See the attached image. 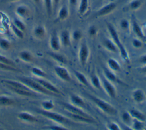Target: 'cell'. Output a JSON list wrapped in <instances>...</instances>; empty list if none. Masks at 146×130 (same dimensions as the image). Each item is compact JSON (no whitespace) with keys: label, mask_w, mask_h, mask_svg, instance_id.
Wrapping results in <instances>:
<instances>
[{"label":"cell","mask_w":146,"mask_h":130,"mask_svg":"<svg viewBox=\"0 0 146 130\" xmlns=\"http://www.w3.org/2000/svg\"><path fill=\"white\" fill-rule=\"evenodd\" d=\"M107 27L112 40L114 42L119 49V52H120L121 58L126 62L129 61V59L128 53L126 50V48L122 44L116 28L112 24L110 23H107Z\"/></svg>","instance_id":"1"},{"label":"cell","mask_w":146,"mask_h":130,"mask_svg":"<svg viewBox=\"0 0 146 130\" xmlns=\"http://www.w3.org/2000/svg\"><path fill=\"white\" fill-rule=\"evenodd\" d=\"M88 96L94 103V104L105 113L111 116L115 115L117 113L116 109L109 103L91 94H88Z\"/></svg>","instance_id":"2"},{"label":"cell","mask_w":146,"mask_h":130,"mask_svg":"<svg viewBox=\"0 0 146 130\" xmlns=\"http://www.w3.org/2000/svg\"><path fill=\"white\" fill-rule=\"evenodd\" d=\"M19 79L20 82L23 83L28 87H29L30 89H31L33 91L35 92L40 93L47 95H56L52 92L46 90L39 83H38L33 78H21Z\"/></svg>","instance_id":"3"},{"label":"cell","mask_w":146,"mask_h":130,"mask_svg":"<svg viewBox=\"0 0 146 130\" xmlns=\"http://www.w3.org/2000/svg\"><path fill=\"white\" fill-rule=\"evenodd\" d=\"M38 112L42 116L60 124H68L71 122V121L66 116L56 112H51V111H46L44 109L39 110Z\"/></svg>","instance_id":"4"},{"label":"cell","mask_w":146,"mask_h":130,"mask_svg":"<svg viewBox=\"0 0 146 130\" xmlns=\"http://www.w3.org/2000/svg\"><path fill=\"white\" fill-rule=\"evenodd\" d=\"M90 54V51L87 44L85 43H81L78 51V58L79 62L82 66H84L87 63Z\"/></svg>","instance_id":"5"},{"label":"cell","mask_w":146,"mask_h":130,"mask_svg":"<svg viewBox=\"0 0 146 130\" xmlns=\"http://www.w3.org/2000/svg\"><path fill=\"white\" fill-rule=\"evenodd\" d=\"M62 105L63 106L64 108L71 114L82 115V116H86L87 117H92L91 116H90L87 112L84 111L82 108L75 106V105L72 104L71 103H62Z\"/></svg>","instance_id":"6"},{"label":"cell","mask_w":146,"mask_h":130,"mask_svg":"<svg viewBox=\"0 0 146 130\" xmlns=\"http://www.w3.org/2000/svg\"><path fill=\"white\" fill-rule=\"evenodd\" d=\"M102 87L107 94L112 98H115L116 95V89L112 82L103 77L101 80Z\"/></svg>","instance_id":"7"},{"label":"cell","mask_w":146,"mask_h":130,"mask_svg":"<svg viewBox=\"0 0 146 130\" xmlns=\"http://www.w3.org/2000/svg\"><path fill=\"white\" fill-rule=\"evenodd\" d=\"M117 7V5L115 2H111L101 7L96 12V16L97 17H103L112 13Z\"/></svg>","instance_id":"8"},{"label":"cell","mask_w":146,"mask_h":130,"mask_svg":"<svg viewBox=\"0 0 146 130\" xmlns=\"http://www.w3.org/2000/svg\"><path fill=\"white\" fill-rule=\"evenodd\" d=\"M33 79L39 83L46 90L52 92L56 95L61 94V92L60 91V90L55 85H54L51 82L47 81V80L43 79L42 78H34Z\"/></svg>","instance_id":"9"},{"label":"cell","mask_w":146,"mask_h":130,"mask_svg":"<svg viewBox=\"0 0 146 130\" xmlns=\"http://www.w3.org/2000/svg\"><path fill=\"white\" fill-rule=\"evenodd\" d=\"M54 71L58 77L61 80L65 82H70L71 80L70 72L68 70L64 67L56 66L54 67Z\"/></svg>","instance_id":"10"},{"label":"cell","mask_w":146,"mask_h":130,"mask_svg":"<svg viewBox=\"0 0 146 130\" xmlns=\"http://www.w3.org/2000/svg\"><path fill=\"white\" fill-rule=\"evenodd\" d=\"M50 46L52 50L54 51H59L61 47V43L59 38V36L58 35L56 31H54L52 32L50 37L49 40Z\"/></svg>","instance_id":"11"},{"label":"cell","mask_w":146,"mask_h":130,"mask_svg":"<svg viewBox=\"0 0 146 130\" xmlns=\"http://www.w3.org/2000/svg\"><path fill=\"white\" fill-rule=\"evenodd\" d=\"M132 29L133 32H134V34H135L137 38L141 39L143 41H145L146 40V37L144 33L142 27L135 19H133L132 21Z\"/></svg>","instance_id":"12"},{"label":"cell","mask_w":146,"mask_h":130,"mask_svg":"<svg viewBox=\"0 0 146 130\" xmlns=\"http://www.w3.org/2000/svg\"><path fill=\"white\" fill-rule=\"evenodd\" d=\"M61 44L64 47H68L71 44V35L68 30H63L59 35Z\"/></svg>","instance_id":"13"},{"label":"cell","mask_w":146,"mask_h":130,"mask_svg":"<svg viewBox=\"0 0 146 130\" xmlns=\"http://www.w3.org/2000/svg\"><path fill=\"white\" fill-rule=\"evenodd\" d=\"M132 96L133 100L136 103H139V104L144 102L146 98V96L144 91L140 88L134 90V91L132 92Z\"/></svg>","instance_id":"14"},{"label":"cell","mask_w":146,"mask_h":130,"mask_svg":"<svg viewBox=\"0 0 146 130\" xmlns=\"http://www.w3.org/2000/svg\"><path fill=\"white\" fill-rule=\"evenodd\" d=\"M71 103L78 107L84 108L86 106V104L83 99L79 95L76 94H72L70 96Z\"/></svg>","instance_id":"15"},{"label":"cell","mask_w":146,"mask_h":130,"mask_svg":"<svg viewBox=\"0 0 146 130\" xmlns=\"http://www.w3.org/2000/svg\"><path fill=\"white\" fill-rule=\"evenodd\" d=\"M103 46L104 47L112 52H119V49L117 47V46L115 44L114 42L112 40V39L110 38H105L103 39Z\"/></svg>","instance_id":"16"},{"label":"cell","mask_w":146,"mask_h":130,"mask_svg":"<svg viewBox=\"0 0 146 130\" xmlns=\"http://www.w3.org/2000/svg\"><path fill=\"white\" fill-rule=\"evenodd\" d=\"M18 117L21 120L26 122L35 123L38 121L37 119L34 115L26 112H22L19 113L18 115Z\"/></svg>","instance_id":"17"},{"label":"cell","mask_w":146,"mask_h":130,"mask_svg":"<svg viewBox=\"0 0 146 130\" xmlns=\"http://www.w3.org/2000/svg\"><path fill=\"white\" fill-rule=\"evenodd\" d=\"M9 89H10L11 91L14 92L15 94H17L21 96H38V93L34 92V91H29L26 90H19L17 88H13L10 86H6Z\"/></svg>","instance_id":"18"},{"label":"cell","mask_w":146,"mask_h":130,"mask_svg":"<svg viewBox=\"0 0 146 130\" xmlns=\"http://www.w3.org/2000/svg\"><path fill=\"white\" fill-rule=\"evenodd\" d=\"M33 35L37 38H43L46 34V30L43 25H38L35 26L33 31Z\"/></svg>","instance_id":"19"},{"label":"cell","mask_w":146,"mask_h":130,"mask_svg":"<svg viewBox=\"0 0 146 130\" xmlns=\"http://www.w3.org/2000/svg\"><path fill=\"white\" fill-rule=\"evenodd\" d=\"M71 116L75 119L76 121H80L82 123H88V124H93L96 123V120L95 119L92 117H87L84 116L82 115H75V114H71Z\"/></svg>","instance_id":"20"},{"label":"cell","mask_w":146,"mask_h":130,"mask_svg":"<svg viewBox=\"0 0 146 130\" xmlns=\"http://www.w3.org/2000/svg\"><path fill=\"white\" fill-rule=\"evenodd\" d=\"M69 16V9L66 5H63L59 9L58 13V19L59 21H64Z\"/></svg>","instance_id":"21"},{"label":"cell","mask_w":146,"mask_h":130,"mask_svg":"<svg viewBox=\"0 0 146 130\" xmlns=\"http://www.w3.org/2000/svg\"><path fill=\"white\" fill-rule=\"evenodd\" d=\"M74 74L79 83L87 87H89L90 86V83L84 74L78 71H74Z\"/></svg>","instance_id":"22"},{"label":"cell","mask_w":146,"mask_h":130,"mask_svg":"<svg viewBox=\"0 0 146 130\" xmlns=\"http://www.w3.org/2000/svg\"><path fill=\"white\" fill-rule=\"evenodd\" d=\"M107 64L109 68L113 72L119 71L121 69V67L119 63L114 58H111L108 59L107 60Z\"/></svg>","instance_id":"23"},{"label":"cell","mask_w":146,"mask_h":130,"mask_svg":"<svg viewBox=\"0 0 146 130\" xmlns=\"http://www.w3.org/2000/svg\"><path fill=\"white\" fill-rule=\"evenodd\" d=\"M88 7L89 0H80L78 9V13L81 15H84L88 10Z\"/></svg>","instance_id":"24"},{"label":"cell","mask_w":146,"mask_h":130,"mask_svg":"<svg viewBox=\"0 0 146 130\" xmlns=\"http://www.w3.org/2000/svg\"><path fill=\"white\" fill-rule=\"evenodd\" d=\"M129 112L133 119H135L139 120H141L143 121H145V116L140 111H139L137 109L133 108V109H131L129 111Z\"/></svg>","instance_id":"25"},{"label":"cell","mask_w":146,"mask_h":130,"mask_svg":"<svg viewBox=\"0 0 146 130\" xmlns=\"http://www.w3.org/2000/svg\"><path fill=\"white\" fill-rule=\"evenodd\" d=\"M90 83L91 85L95 88L102 90L103 89L102 82L96 74H92L90 76Z\"/></svg>","instance_id":"26"},{"label":"cell","mask_w":146,"mask_h":130,"mask_svg":"<svg viewBox=\"0 0 146 130\" xmlns=\"http://www.w3.org/2000/svg\"><path fill=\"white\" fill-rule=\"evenodd\" d=\"M15 13L18 17L25 18L29 14V9L26 6L24 5H21L18 6L16 8Z\"/></svg>","instance_id":"27"},{"label":"cell","mask_w":146,"mask_h":130,"mask_svg":"<svg viewBox=\"0 0 146 130\" xmlns=\"http://www.w3.org/2000/svg\"><path fill=\"white\" fill-rule=\"evenodd\" d=\"M132 129L134 130H141L144 128L145 124L144 121L133 119L131 125Z\"/></svg>","instance_id":"28"},{"label":"cell","mask_w":146,"mask_h":130,"mask_svg":"<svg viewBox=\"0 0 146 130\" xmlns=\"http://www.w3.org/2000/svg\"><path fill=\"white\" fill-rule=\"evenodd\" d=\"M103 72H104V77L106 79H107L108 80L112 82H115L117 81V79L116 75L115 74L113 71H111V70H109L107 68H104L103 70Z\"/></svg>","instance_id":"29"},{"label":"cell","mask_w":146,"mask_h":130,"mask_svg":"<svg viewBox=\"0 0 146 130\" xmlns=\"http://www.w3.org/2000/svg\"><path fill=\"white\" fill-rule=\"evenodd\" d=\"M121 120H122L123 122L124 123V124L131 127L132 122L133 118L132 117V116L130 115L129 112H128V111L124 112L121 114Z\"/></svg>","instance_id":"30"},{"label":"cell","mask_w":146,"mask_h":130,"mask_svg":"<svg viewBox=\"0 0 146 130\" xmlns=\"http://www.w3.org/2000/svg\"><path fill=\"white\" fill-rule=\"evenodd\" d=\"M14 103V100L7 96H0V105L9 106L11 105Z\"/></svg>","instance_id":"31"},{"label":"cell","mask_w":146,"mask_h":130,"mask_svg":"<svg viewBox=\"0 0 146 130\" xmlns=\"http://www.w3.org/2000/svg\"><path fill=\"white\" fill-rule=\"evenodd\" d=\"M19 57L22 60L25 62H30L33 59L31 54L27 51H21L19 54Z\"/></svg>","instance_id":"32"},{"label":"cell","mask_w":146,"mask_h":130,"mask_svg":"<svg viewBox=\"0 0 146 130\" xmlns=\"http://www.w3.org/2000/svg\"><path fill=\"white\" fill-rule=\"evenodd\" d=\"M141 0H131L128 3V7L131 10H137L141 7Z\"/></svg>","instance_id":"33"},{"label":"cell","mask_w":146,"mask_h":130,"mask_svg":"<svg viewBox=\"0 0 146 130\" xmlns=\"http://www.w3.org/2000/svg\"><path fill=\"white\" fill-rule=\"evenodd\" d=\"M48 54L52 59H54V60H55L56 61H57L60 63L64 64L67 62L66 58L60 54L55 53V52H49Z\"/></svg>","instance_id":"34"},{"label":"cell","mask_w":146,"mask_h":130,"mask_svg":"<svg viewBox=\"0 0 146 130\" xmlns=\"http://www.w3.org/2000/svg\"><path fill=\"white\" fill-rule=\"evenodd\" d=\"M32 74L35 75L36 77L38 78H44L46 76V72L42 70L41 68L36 67H34L31 68V70Z\"/></svg>","instance_id":"35"},{"label":"cell","mask_w":146,"mask_h":130,"mask_svg":"<svg viewBox=\"0 0 146 130\" xmlns=\"http://www.w3.org/2000/svg\"><path fill=\"white\" fill-rule=\"evenodd\" d=\"M10 27L11 29L12 30V31L13 32V33L15 34V35L19 38V39H23L24 38V33L23 31H22L21 30H20L19 29H18V27H17L13 23H11L10 25Z\"/></svg>","instance_id":"36"},{"label":"cell","mask_w":146,"mask_h":130,"mask_svg":"<svg viewBox=\"0 0 146 130\" xmlns=\"http://www.w3.org/2000/svg\"><path fill=\"white\" fill-rule=\"evenodd\" d=\"M120 27L124 31L129 32L130 30V23L129 21L125 18L122 19L119 22Z\"/></svg>","instance_id":"37"},{"label":"cell","mask_w":146,"mask_h":130,"mask_svg":"<svg viewBox=\"0 0 146 130\" xmlns=\"http://www.w3.org/2000/svg\"><path fill=\"white\" fill-rule=\"evenodd\" d=\"M41 105L43 109L46 111H51L54 108V104L52 100L43 101Z\"/></svg>","instance_id":"38"},{"label":"cell","mask_w":146,"mask_h":130,"mask_svg":"<svg viewBox=\"0 0 146 130\" xmlns=\"http://www.w3.org/2000/svg\"><path fill=\"white\" fill-rule=\"evenodd\" d=\"M43 2L47 15H48V17H50L52 14L53 9L52 0H43Z\"/></svg>","instance_id":"39"},{"label":"cell","mask_w":146,"mask_h":130,"mask_svg":"<svg viewBox=\"0 0 146 130\" xmlns=\"http://www.w3.org/2000/svg\"><path fill=\"white\" fill-rule=\"evenodd\" d=\"M71 39H72L74 40L79 41L82 38L83 34L80 30L76 29L72 31V32L71 34Z\"/></svg>","instance_id":"40"},{"label":"cell","mask_w":146,"mask_h":130,"mask_svg":"<svg viewBox=\"0 0 146 130\" xmlns=\"http://www.w3.org/2000/svg\"><path fill=\"white\" fill-rule=\"evenodd\" d=\"M17 27L21 30L22 31H24L26 29V25L24 23L23 21H22L21 19L18 18H15L13 20V23Z\"/></svg>","instance_id":"41"},{"label":"cell","mask_w":146,"mask_h":130,"mask_svg":"<svg viewBox=\"0 0 146 130\" xmlns=\"http://www.w3.org/2000/svg\"><path fill=\"white\" fill-rule=\"evenodd\" d=\"M0 47L3 50H8L10 48V42L5 38L0 39Z\"/></svg>","instance_id":"42"},{"label":"cell","mask_w":146,"mask_h":130,"mask_svg":"<svg viewBox=\"0 0 146 130\" xmlns=\"http://www.w3.org/2000/svg\"><path fill=\"white\" fill-rule=\"evenodd\" d=\"M44 128L46 129H50V130H67V129H68L67 128L65 127L62 124L51 125L45 126Z\"/></svg>","instance_id":"43"},{"label":"cell","mask_w":146,"mask_h":130,"mask_svg":"<svg viewBox=\"0 0 146 130\" xmlns=\"http://www.w3.org/2000/svg\"><path fill=\"white\" fill-rule=\"evenodd\" d=\"M132 45L135 48H141L143 46V41L139 38H134L132 40Z\"/></svg>","instance_id":"44"},{"label":"cell","mask_w":146,"mask_h":130,"mask_svg":"<svg viewBox=\"0 0 146 130\" xmlns=\"http://www.w3.org/2000/svg\"><path fill=\"white\" fill-rule=\"evenodd\" d=\"M98 32V28L95 25H91L88 29V34L91 37L95 36L97 35Z\"/></svg>","instance_id":"45"},{"label":"cell","mask_w":146,"mask_h":130,"mask_svg":"<svg viewBox=\"0 0 146 130\" xmlns=\"http://www.w3.org/2000/svg\"><path fill=\"white\" fill-rule=\"evenodd\" d=\"M0 69H2L4 70L11 71H18V70L14 66H10L3 63L0 62Z\"/></svg>","instance_id":"46"},{"label":"cell","mask_w":146,"mask_h":130,"mask_svg":"<svg viewBox=\"0 0 146 130\" xmlns=\"http://www.w3.org/2000/svg\"><path fill=\"white\" fill-rule=\"evenodd\" d=\"M107 128L109 130H120L121 128L119 125L115 122L109 123L107 125Z\"/></svg>","instance_id":"47"},{"label":"cell","mask_w":146,"mask_h":130,"mask_svg":"<svg viewBox=\"0 0 146 130\" xmlns=\"http://www.w3.org/2000/svg\"><path fill=\"white\" fill-rule=\"evenodd\" d=\"M0 62L15 67L14 63L11 60H10L7 57H6L5 56H3L2 55H0Z\"/></svg>","instance_id":"48"},{"label":"cell","mask_w":146,"mask_h":130,"mask_svg":"<svg viewBox=\"0 0 146 130\" xmlns=\"http://www.w3.org/2000/svg\"><path fill=\"white\" fill-rule=\"evenodd\" d=\"M139 61L141 63L144 64V65L146 64V54H144V55L141 56L140 58Z\"/></svg>","instance_id":"49"},{"label":"cell","mask_w":146,"mask_h":130,"mask_svg":"<svg viewBox=\"0 0 146 130\" xmlns=\"http://www.w3.org/2000/svg\"><path fill=\"white\" fill-rule=\"evenodd\" d=\"M69 4L72 6H75L78 5V0H68Z\"/></svg>","instance_id":"50"},{"label":"cell","mask_w":146,"mask_h":130,"mask_svg":"<svg viewBox=\"0 0 146 130\" xmlns=\"http://www.w3.org/2000/svg\"><path fill=\"white\" fill-rule=\"evenodd\" d=\"M60 0H52V4H53V8L56 9L59 3Z\"/></svg>","instance_id":"51"},{"label":"cell","mask_w":146,"mask_h":130,"mask_svg":"<svg viewBox=\"0 0 146 130\" xmlns=\"http://www.w3.org/2000/svg\"><path fill=\"white\" fill-rule=\"evenodd\" d=\"M141 72H143L146 74V64L144 65V66H143V67H141Z\"/></svg>","instance_id":"52"},{"label":"cell","mask_w":146,"mask_h":130,"mask_svg":"<svg viewBox=\"0 0 146 130\" xmlns=\"http://www.w3.org/2000/svg\"><path fill=\"white\" fill-rule=\"evenodd\" d=\"M3 14L2 13V12L0 11V21H2V19H3Z\"/></svg>","instance_id":"53"},{"label":"cell","mask_w":146,"mask_h":130,"mask_svg":"<svg viewBox=\"0 0 146 130\" xmlns=\"http://www.w3.org/2000/svg\"><path fill=\"white\" fill-rule=\"evenodd\" d=\"M34 2H35V3H39V2H40V0H33Z\"/></svg>","instance_id":"54"},{"label":"cell","mask_w":146,"mask_h":130,"mask_svg":"<svg viewBox=\"0 0 146 130\" xmlns=\"http://www.w3.org/2000/svg\"><path fill=\"white\" fill-rule=\"evenodd\" d=\"M9 1L10 2H16V1H20V0H9Z\"/></svg>","instance_id":"55"}]
</instances>
